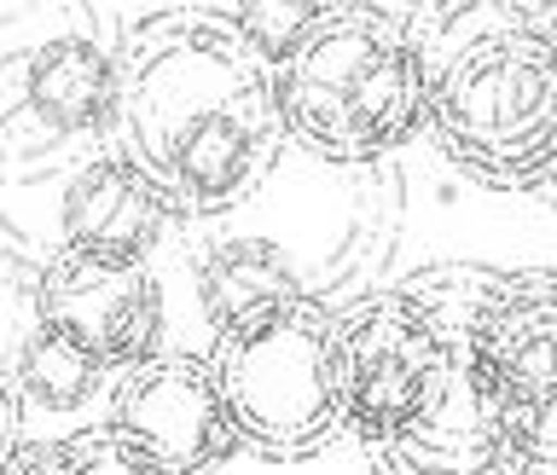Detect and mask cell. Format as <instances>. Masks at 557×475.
<instances>
[{"label":"cell","mask_w":557,"mask_h":475,"mask_svg":"<svg viewBox=\"0 0 557 475\" xmlns=\"http://www.w3.org/2000/svg\"><path fill=\"white\" fill-rule=\"evenodd\" d=\"M35 325L59 330L82 354H94L104 372L157 354L163 337V290L146 267H104V261L59 250L35 285Z\"/></svg>","instance_id":"7"},{"label":"cell","mask_w":557,"mask_h":475,"mask_svg":"<svg viewBox=\"0 0 557 475\" xmlns=\"http://www.w3.org/2000/svg\"><path fill=\"white\" fill-rule=\"evenodd\" d=\"M494 285L482 267H435L400 290H377L337 320V377L343 417L360 447L418 435L442 412L453 354L470 330V313Z\"/></svg>","instance_id":"3"},{"label":"cell","mask_w":557,"mask_h":475,"mask_svg":"<svg viewBox=\"0 0 557 475\" xmlns=\"http://www.w3.org/2000/svg\"><path fill=\"white\" fill-rule=\"evenodd\" d=\"M505 424V452L517 475H557V400L552 407H522L499 412Z\"/></svg>","instance_id":"15"},{"label":"cell","mask_w":557,"mask_h":475,"mask_svg":"<svg viewBox=\"0 0 557 475\" xmlns=\"http://www.w3.org/2000/svg\"><path fill=\"white\" fill-rule=\"evenodd\" d=\"M320 12L325 7H233V12H226V29H233L238 41L268 64V76H273V70L302 47V35L320 24Z\"/></svg>","instance_id":"14"},{"label":"cell","mask_w":557,"mask_h":475,"mask_svg":"<svg viewBox=\"0 0 557 475\" xmlns=\"http://www.w3.org/2000/svg\"><path fill=\"white\" fill-rule=\"evenodd\" d=\"M104 429L169 475H209L238 447L215 395V372L198 354H151L116 372Z\"/></svg>","instance_id":"6"},{"label":"cell","mask_w":557,"mask_h":475,"mask_svg":"<svg viewBox=\"0 0 557 475\" xmlns=\"http://www.w3.org/2000/svg\"><path fill=\"white\" fill-rule=\"evenodd\" d=\"M59 226L70 255L104 261V267H146V255L163 238V203L116 151H104L70 174Z\"/></svg>","instance_id":"10"},{"label":"cell","mask_w":557,"mask_h":475,"mask_svg":"<svg viewBox=\"0 0 557 475\" xmlns=\"http://www.w3.org/2000/svg\"><path fill=\"white\" fill-rule=\"evenodd\" d=\"M470 365L499 400V412L557 400V273L522 267L494 273V285L465 330Z\"/></svg>","instance_id":"8"},{"label":"cell","mask_w":557,"mask_h":475,"mask_svg":"<svg viewBox=\"0 0 557 475\" xmlns=\"http://www.w3.org/2000/svg\"><path fill=\"white\" fill-rule=\"evenodd\" d=\"M233 441L261 459H313L348 429L337 320L313 296H278L226 320L209 348Z\"/></svg>","instance_id":"4"},{"label":"cell","mask_w":557,"mask_h":475,"mask_svg":"<svg viewBox=\"0 0 557 475\" xmlns=\"http://www.w3.org/2000/svg\"><path fill=\"white\" fill-rule=\"evenodd\" d=\"M372 459L377 475H517L511 452H505V424H499V400L487 395V383L470 365V348L459 337L453 354V383L442 412L430 417L418 435L400 441L360 447Z\"/></svg>","instance_id":"9"},{"label":"cell","mask_w":557,"mask_h":475,"mask_svg":"<svg viewBox=\"0 0 557 475\" xmlns=\"http://www.w3.org/2000/svg\"><path fill=\"white\" fill-rule=\"evenodd\" d=\"M12 377H17V395L35 400V407H47V412H76V407H87V400L99 395L104 365H99L94 354H82L76 342H64L59 330L35 325L29 337H24V348H17Z\"/></svg>","instance_id":"13"},{"label":"cell","mask_w":557,"mask_h":475,"mask_svg":"<svg viewBox=\"0 0 557 475\" xmlns=\"http://www.w3.org/2000/svg\"><path fill=\"white\" fill-rule=\"evenodd\" d=\"M198 285H203V308H209V320H215V330H221L226 320H238V313L261 308V302L302 296L273 243H221V250L203 261V278H198Z\"/></svg>","instance_id":"12"},{"label":"cell","mask_w":557,"mask_h":475,"mask_svg":"<svg viewBox=\"0 0 557 475\" xmlns=\"http://www.w3.org/2000/svg\"><path fill=\"white\" fill-rule=\"evenodd\" d=\"M122 163L163 215H221L268 180L278 157L273 76L215 17L157 12L116 52Z\"/></svg>","instance_id":"1"},{"label":"cell","mask_w":557,"mask_h":475,"mask_svg":"<svg viewBox=\"0 0 557 475\" xmlns=\"http://www.w3.org/2000/svg\"><path fill=\"white\" fill-rule=\"evenodd\" d=\"M70 447H76V475H169L151 459H139L128 441H116L111 429H82L70 435Z\"/></svg>","instance_id":"16"},{"label":"cell","mask_w":557,"mask_h":475,"mask_svg":"<svg viewBox=\"0 0 557 475\" xmlns=\"http://www.w3.org/2000/svg\"><path fill=\"white\" fill-rule=\"evenodd\" d=\"M0 475H76V447L64 441H24Z\"/></svg>","instance_id":"17"},{"label":"cell","mask_w":557,"mask_h":475,"mask_svg":"<svg viewBox=\"0 0 557 475\" xmlns=\"http://www.w3.org/2000/svg\"><path fill=\"white\" fill-rule=\"evenodd\" d=\"M435 70L424 41L389 7H325L302 47L273 70L285 139L325 163H372L430 128Z\"/></svg>","instance_id":"2"},{"label":"cell","mask_w":557,"mask_h":475,"mask_svg":"<svg viewBox=\"0 0 557 475\" xmlns=\"http://www.w3.org/2000/svg\"><path fill=\"white\" fill-rule=\"evenodd\" d=\"M430 134L470 180L522 191L557 174V35L487 29L435 70Z\"/></svg>","instance_id":"5"},{"label":"cell","mask_w":557,"mask_h":475,"mask_svg":"<svg viewBox=\"0 0 557 475\" xmlns=\"http://www.w3.org/2000/svg\"><path fill=\"white\" fill-rule=\"evenodd\" d=\"M17 435H24V395H17V377L0 365V470H7L12 452L24 447Z\"/></svg>","instance_id":"18"},{"label":"cell","mask_w":557,"mask_h":475,"mask_svg":"<svg viewBox=\"0 0 557 475\" xmlns=\"http://www.w3.org/2000/svg\"><path fill=\"white\" fill-rule=\"evenodd\" d=\"M29 111L59 134H104L116 128V59L87 35H52L24 59Z\"/></svg>","instance_id":"11"}]
</instances>
